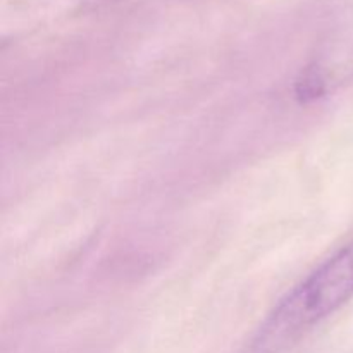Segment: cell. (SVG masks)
Wrapping results in <instances>:
<instances>
[{"instance_id":"obj_1","label":"cell","mask_w":353,"mask_h":353,"mask_svg":"<svg viewBox=\"0 0 353 353\" xmlns=\"http://www.w3.org/2000/svg\"><path fill=\"white\" fill-rule=\"evenodd\" d=\"M353 296V241L293 290L271 314L250 353H281Z\"/></svg>"}]
</instances>
